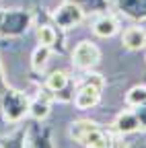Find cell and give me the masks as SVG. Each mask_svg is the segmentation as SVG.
Returning a JSON list of instances; mask_svg holds the SVG:
<instances>
[{"instance_id":"8","label":"cell","mask_w":146,"mask_h":148,"mask_svg":"<svg viewBox=\"0 0 146 148\" xmlns=\"http://www.w3.org/2000/svg\"><path fill=\"white\" fill-rule=\"evenodd\" d=\"M113 130L117 134H134L136 130H140V123H138V117L134 111H121V113L115 117L113 121Z\"/></svg>"},{"instance_id":"12","label":"cell","mask_w":146,"mask_h":148,"mask_svg":"<svg viewBox=\"0 0 146 148\" xmlns=\"http://www.w3.org/2000/svg\"><path fill=\"white\" fill-rule=\"evenodd\" d=\"M49 53H51V47L47 45H39L37 49L33 51V58H31V66L35 72H41L45 66H47V60H49Z\"/></svg>"},{"instance_id":"11","label":"cell","mask_w":146,"mask_h":148,"mask_svg":"<svg viewBox=\"0 0 146 148\" xmlns=\"http://www.w3.org/2000/svg\"><path fill=\"white\" fill-rule=\"evenodd\" d=\"M66 86H68V74L62 72V70L51 72L49 76H47V80H45V88H49L51 92H56V95L62 92Z\"/></svg>"},{"instance_id":"3","label":"cell","mask_w":146,"mask_h":148,"mask_svg":"<svg viewBox=\"0 0 146 148\" xmlns=\"http://www.w3.org/2000/svg\"><path fill=\"white\" fill-rule=\"evenodd\" d=\"M31 25V14L23 12V10H10L4 12L2 16V27H0V35H8V37H16L29 29Z\"/></svg>"},{"instance_id":"15","label":"cell","mask_w":146,"mask_h":148,"mask_svg":"<svg viewBox=\"0 0 146 148\" xmlns=\"http://www.w3.org/2000/svg\"><path fill=\"white\" fill-rule=\"evenodd\" d=\"M37 39H39V45L53 47V45H56L58 35H56V31H53V27H49V25H41V27L37 29Z\"/></svg>"},{"instance_id":"4","label":"cell","mask_w":146,"mask_h":148,"mask_svg":"<svg viewBox=\"0 0 146 148\" xmlns=\"http://www.w3.org/2000/svg\"><path fill=\"white\" fill-rule=\"evenodd\" d=\"M82 18H84V10L76 2H64L62 6L53 10V21L62 29H72V27L80 25Z\"/></svg>"},{"instance_id":"10","label":"cell","mask_w":146,"mask_h":148,"mask_svg":"<svg viewBox=\"0 0 146 148\" xmlns=\"http://www.w3.org/2000/svg\"><path fill=\"white\" fill-rule=\"evenodd\" d=\"M119 8L132 18H146V0H119Z\"/></svg>"},{"instance_id":"7","label":"cell","mask_w":146,"mask_h":148,"mask_svg":"<svg viewBox=\"0 0 146 148\" xmlns=\"http://www.w3.org/2000/svg\"><path fill=\"white\" fill-rule=\"evenodd\" d=\"M121 43L123 47L132 49V51H140L146 47V31L142 27H127L121 35Z\"/></svg>"},{"instance_id":"1","label":"cell","mask_w":146,"mask_h":148,"mask_svg":"<svg viewBox=\"0 0 146 148\" xmlns=\"http://www.w3.org/2000/svg\"><path fill=\"white\" fill-rule=\"evenodd\" d=\"M29 105H31V99L25 92L6 86L4 95H2V101H0V119L10 121V123L21 121L29 113Z\"/></svg>"},{"instance_id":"19","label":"cell","mask_w":146,"mask_h":148,"mask_svg":"<svg viewBox=\"0 0 146 148\" xmlns=\"http://www.w3.org/2000/svg\"><path fill=\"white\" fill-rule=\"evenodd\" d=\"M2 16H4V12L0 10V27H2Z\"/></svg>"},{"instance_id":"14","label":"cell","mask_w":146,"mask_h":148,"mask_svg":"<svg viewBox=\"0 0 146 148\" xmlns=\"http://www.w3.org/2000/svg\"><path fill=\"white\" fill-rule=\"evenodd\" d=\"M0 148H25V130H16L14 134L0 140Z\"/></svg>"},{"instance_id":"5","label":"cell","mask_w":146,"mask_h":148,"mask_svg":"<svg viewBox=\"0 0 146 148\" xmlns=\"http://www.w3.org/2000/svg\"><path fill=\"white\" fill-rule=\"evenodd\" d=\"M99 58H101L99 47L95 43H90V41H80L74 47V51H72V62L80 70H90L93 66H97Z\"/></svg>"},{"instance_id":"17","label":"cell","mask_w":146,"mask_h":148,"mask_svg":"<svg viewBox=\"0 0 146 148\" xmlns=\"http://www.w3.org/2000/svg\"><path fill=\"white\" fill-rule=\"evenodd\" d=\"M134 113H136V117H138V123H140V127H146V103L138 105Z\"/></svg>"},{"instance_id":"16","label":"cell","mask_w":146,"mask_h":148,"mask_svg":"<svg viewBox=\"0 0 146 148\" xmlns=\"http://www.w3.org/2000/svg\"><path fill=\"white\" fill-rule=\"evenodd\" d=\"M29 148H51L49 134H47V132H41L39 127H33V132H31V144H29Z\"/></svg>"},{"instance_id":"13","label":"cell","mask_w":146,"mask_h":148,"mask_svg":"<svg viewBox=\"0 0 146 148\" xmlns=\"http://www.w3.org/2000/svg\"><path fill=\"white\" fill-rule=\"evenodd\" d=\"M125 103L130 105V107H138V105L146 103V86L144 84L132 86L130 90L125 92Z\"/></svg>"},{"instance_id":"18","label":"cell","mask_w":146,"mask_h":148,"mask_svg":"<svg viewBox=\"0 0 146 148\" xmlns=\"http://www.w3.org/2000/svg\"><path fill=\"white\" fill-rule=\"evenodd\" d=\"M4 90H6V82H4V76H2V68H0V101H2Z\"/></svg>"},{"instance_id":"2","label":"cell","mask_w":146,"mask_h":148,"mask_svg":"<svg viewBox=\"0 0 146 148\" xmlns=\"http://www.w3.org/2000/svg\"><path fill=\"white\" fill-rule=\"evenodd\" d=\"M105 86V80L101 74L97 72H86L84 78L80 80L78 84V90H76V97H74V105L78 109H90L95 107L101 99V90Z\"/></svg>"},{"instance_id":"6","label":"cell","mask_w":146,"mask_h":148,"mask_svg":"<svg viewBox=\"0 0 146 148\" xmlns=\"http://www.w3.org/2000/svg\"><path fill=\"white\" fill-rule=\"evenodd\" d=\"M49 109H51V90L49 88H41L39 95L35 97L29 105V115L35 119V121H43L47 115H49Z\"/></svg>"},{"instance_id":"9","label":"cell","mask_w":146,"mask_h":148,"mask_svg":"<svg viewBox=\"0 0 146 148\" xmlns=\"http://www.w3.org/2000/svg\"><path fill=\"white\" fill-rule=\"evenodd\" d=\"M117 29H119V25H117V21H115L111 14H101L97 21H95V25H93L95 35H97V37H103V39L113 37V35L117 33Z\"/></svg>"}]
</instances>
